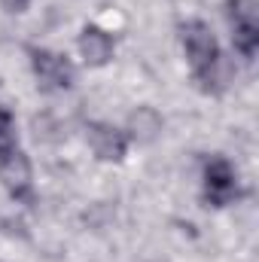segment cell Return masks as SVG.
Returning <instances> with one entry per match:
<instances>
[{
    "label": "cell",
    "mask_w": 259,
    "mask_h": 262,
    "mask_svg": "<svg viewBox=\"0 0 259 262\" xmlns=\"http://www.w3.org/2000/svg\"><path fill=\"white\" fill-rule=\"evenodd\" d=\"M0 183L6 186V192L12 198H18V201H34L31 162H28V156H25L18 146L0 156Z\"/></svg>",
    "instance_id": "5"
},
{
    "label": "cell",
    "mask_w": 259,
    "mask_h": 262,
    "mask_svg": "<svg viewBox=\"0 0 259 262\" xmlns=\"http://www.w3.org/2000/svg\"><path fill=\"white\" fill-rule=\"evenodd\" d=\"M28 3H31V0H3V6H6L9 12H25Z\"/></svg>",
    "instance_id": "9"
},
{
    "label": "cell",
    "mask_w": 259,
    "mask_h": 262,
    "mask_svg": "<svg viewBox=\"0 0 259 262\" xmlns=\"http://www.w3.org/2000/svg\"><path fill=\"white\" fill-rule=\"evenodd\" d=\"M201 183H204V201L210 207H226L238 195V174H235L232 162L223 159V156H210L204 162Z\"/></svg>",
    "instance_id": "3"
},
{
    "label": "cell",
    "mask_w": 259,
    "mask_h": 262,
    "mask_svg": "<svg viewBox=\"0 0 259 262\" xmlns=\"http://www.w3.org/2000/svg\"><path fill=\"white\" fill-rule=\"evenodd\" d=\"M89 140H92V149L98 152V159H104V162H119L128 149V137L119 128L104 125V122L89 128Z\"/></svg>",
    "instance_id": "7"
},
{
    "label": "cell",
    "mask_w": 259,
    "mask_h": 262,
    "mask_svg": "<svg viewBox=\"0 0 259 262\" xmlns=\"http://www.w3.org/2000/svg\"><path fill=\"white\" fill-rule=\"evenodd\" d=\"M31 67L46 92H67L76 79L70 58L61 52H52V49H31Z\"/></svg>",
    "instance_id": "4"
},
{
    "label": "cell",
    "mask_w": 259,
    "mask_h": 262,
    "mask_svg": "<svg viewBox=\"0 0 259 262\" xmlns=\"http://www.w3.org/2000/svg\"><path fill=\"white\" fill-rule=\"evenodd\" d=\"M229 28L232 46L238 55L253 58L259 49V9L256 0H229Z\"/></svg>",
    "instance_id": "2"
},
{
    "label": "cell",
    "mask_w": 259,
    "mask_h": 262,
    "mask_svg": "<svg viewBox=\"0 0 259 262\" xmlns=\"http://www.w3.org/2000/svg\"><path fill=\"white\" fill-rule=\"evenodd\" d=\"M79 52L89 67H104L113 58V37L98 25H85L79 34Z\"/></svg>",
    "instance_id": "6"
},
{
    "label": "cell",
    "mask_w": 259,
    "mask_h": 262,
    "mask_svg": "<svg viewBox=\"0 0 259 262\" xmlns=\"http://www.w3.org/2000/svg\"><path fill=\"white\" fill-rule=\"evenodd\" d=\"M15 146H18L15 119H12V113H9V110H3V107H0V156H3V152H9V149H15Z\"/></svg>",
    "instance_id": "8"
},
{
    "label": "cell",
    "mask_w": 259,
    "mask_h": 262,
    "mask_svg": "<svg viewBox=\"0 0 259 262\" xmlns=\"http://www.w3.org/2000/svg\"><path fill=\"white\" fill-rule=\"evenodd\" d=\"M180 40H183V52H186V61H189L195 82L204 92L217 95L226 82V67H223V52H220V43H217L213 31L204 21L195 18V21H186L180 28Z\"/></svg>",
    "instance_id": "1"
}]
</instances>
